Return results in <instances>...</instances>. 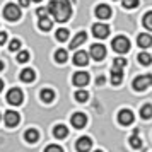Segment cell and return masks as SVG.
Segmentation results:
<instances>
[{
    "label": "cell",
    "instance_id": "cell-29",
    "mask_svg": "<svg viewBox=\"0 0 152 152\" xmlns=\"http://www.w3.org/2000/svg\"><path fill=\"white\" fill-rule=\"evenodd\" d=\"M28 60H29V53L26 51V50H22V51L17 53V62L19 63H26Z\"/></svg>",
    "mask_w": 152,
    "mask_h": 152
},
{
    "label": "cell",
    "instance_id": "cell-39",
    "mask_svg": "<svg viewBox=\"0 0 152 152\" xmlns=\"http://www.w3.org/2000/svg\"><path fill=\"white\" fill-rule=\"evenodd\" d=\"M4 89V80H2V79H0V91Z\"/></svg>",
    "mask_w": 152,
    "mask_h": 152
},
{
    "label": "cell",
    "instance_id": "cell-19",
    "mask_svg": "<svg viewBox=\"0 0 152 152\" xmlns=\"http://www.w3.org/2000/svg\"><path fill=\"white\" fill-rule=\"evenodd\" d=\"M34 79H36V74H34L33 69H24L21 72V80L22 82H33Z\"/></svg>",
    "mask_w": 152,
    "mask_h": 152
},
{
    "label": "cell",
    "instance_id": "cell-12",
    "mask_svg": "<svg viewBox=\"0 0 152 152\" xmlns=\"http://www.w3.org/2000/svg\"><path fill=\"white\" fill-rule=\"evenodd\" d=\"M74 63L79 65V67L87 65V63H89V53H86V51H77L75 55H74Z\"/></svg>",
    "mask_w": 152,
    "mask_h": 152
},
{
    "label": "cell",
    "instance_id": "cell-35",
    "mask_svg": "<svg viewBox=\"0 0 152 152\" xmlns=\"http://www.w3.org/2000/svg\"><path fill=\"white\" fill-rule=\"evenodd\" d=\"M5 41H7V33L5 31H0V45H4Z\"/></svg>",
    "mask_w": 152,
    "mask_h": 152
},
{
    "label": "cell",
    "instance_id": "cell-37",
    "mask_svg": "<svg viewBox=\"0 0 152 152\" xmlns=\"http://www.w3.org/2000/svg\"><path fill=\"white\" fill-rule=\"evenodd\" d=\"M19 5H21V7H28V5H29V0H19Z\"/></svg>",
    "mask_w": 152,
    "mask_h": 152
},
{
    "label": "cell",
    "instance_id": "cell-16",
    "mask_svg": "<svg viewBox=\"0 0 152 152\" xmlns=\"http://www.w3.org/2000/svg\"><path fill=\"white\" fill-rule=\"evenodd\" d=\"M96 15L99 17V19H110L111 17V9H110V5H97L96 7Z\"/></svg>",
    "mask_w": 152,
    "mask_h": 152
},
{
    "label": "cell",
    "instance_id": "cell-28",
    "mask_svg": "<svg viewBox=\"0 0 152 152\" xmlns=\"http://www.w3.org/2000/svg\"><path fill=\"white\" fill-rule=\"evenodd\" d=\"M75 99L79 101V103H86V101L89 99L87 91H77V92H75Z\"/></svg>",
    "mask_w": 152,
    "mask_h": 152
},
{
    "label": "cell",
    "instance_id": "cell-15",
    "mask_svg": "<svg viewBox=\"0 0 152 152\" xmlns=\"http://www.w3.org/2000/svg\"><path fill=\"white\" fill-rule=\"evenodd\" d=\"M86 39H87V34H86V33H77L75 36H74V39H72V41H70V50H75V48H79V46H80V45H82L84 41H86Z\"/></svg>",
    "mask_w": 152,
    "mask_h": 152
},
{
    "label": "cell",
    "instance_id": "cell-5",
    "mask_svg": "<svg viewBox=\"0 0 152 152\" xmlns=\"http://www.w3.org/2000/svg\"><path fill=\"white\" fill-rule=\"evenodd\" d=\"M22 99H24V96H22V91L17 89V87H14V89H10L7 92V101L10 104H14V106H19V104L22 103Z\"/></svg>",
    "mask_w": 152,
    "mask_h": 152
},
{
    "label": "cell",
    "instance_id": "cell-8",
    "mask_svg": "<svg viewBox=\"0 0 152 152\" xmlns=\"http://www.w3.org/2000/svg\"><path fill=\"white\" fill-rule=\"evenodd\" d=\"M91 147H92V140L89 137H80L75 142V149L77 152H89Z\"/></svg>",
    "mask_w": 152,
    "mask_h": 152
},
{
    "label": "cell",
    "instance_id": "cell-20",
    "mask_svg": "<svg viewBox=\"0 0 152 152\" xmlns=\"http://www.w3.org/2000/svg\"><path fill=\"white\" fill-rule=\"evenodd\" d=\"M53 135L56 138H65L69 135V128L65 126V125H56L55 128H53Z\"/></svg>",
    "mask_w": 152,
    "mask_h": 152
},
{
    "label": "cell",
    "instance_id": "cell-23",
    "mask_svg": "<svg viewBox=\"0 0 152 152\" xmlns=\"http://www.w3.org/2000/svg\"><path fill=\"white\" fill-rule=\"evenodd\" d=\"M39 29H41V31H50V29H51V19H50L48 15L39 17Z\"/></svg>",
    "mask_w": 152,
    "mask_h": 152
},
{
    "label": "cell",
    "instance_id": "cell-22",
    "mask_svg": "<svg viewBox=\"0 0 152 152\" xmlns=\"http://www.w3.org/2000/svg\"><path fill=\"white\" fill-rule=\"evenodd\" d=\"M130 145L133 147V149H140V147H142V140H140V137H138V130L137 128L133 130V135L130 137Z\"/></svg>",
    "mask_w": 152,
    "mask_h": 152
},
{
    "label": "cell",
    "instance_id": "cell-24",
    "mask_svg": "<svg viewBox=\"0 0 152 152\" xmlns=\"http://www.w3.org/2000/svg\"><path fill=\"white\" fill-rule=\"evenodd\" d=\"M67 58H69V55H67V51H65V50H56V51H55V60L58 63H65V62H67Z\"/></svg>",
    "mask_w": 152,
    "mask_h": 152
},
{
    "label": "cell",
    "instance_id": "cell-3",
    "mask_svg": "<svg viewBox=\"0 0 152 152\" xmlns=\"http://www.w3.org/2000/svg\"><path fill=\"white\" fill-rule=\"evenodd\" d=\"M4 17L7 21H19L21 19V10L15 4H7L4 9Z\"/></svg>",
    "mask_w": 152,
    "mask_h": 152
},
{
    "label": "cell",
    "instance_id": "cell-32",
    "mask_svg": "<svg viewBox=\"0 0 152 152\" xmlns=\"http://www.w3.org/2000/svg\"><path fill=\"white\" fill-rule=\"evenodd\" d=\"M137 5H138V0H123L125 9H135Z\"/></svg>",
    "mask_w": 152,
    "mask_h": 152
},
{
    "label": "cell",
    "instance_id": "cell-41",
    "mask_svg": "<svg viewBox=\"0 0 152 152\" xmlns=\"http://www.w3.org/2000/svg\"><path fill=\"white\" fill-rule=\"evenodd\" d=\"M33 2H41V0H33Z\"/></svg>",
    "mask_w": 152,
    "mask_h": 152
},
{
    "label": "cell",
    "instance_id": "cell-40",
    "mask_svg": "<svg viewBox=\"0 0 152 152\" xmlns=\"http://www.w3.org/2000/svg\"><path fill=\"white\" fill-rule=\"evenodd\" d=\"M0 70H4V62L0 60Z\"/></svg>",
    "mask_w": 152,
    "mask_h": 152
},
{
    "label": "cell",
    "instance_id": "cell-43",
    "mask_svg": "<svg viewBox=\"0 0 152 152\" xmlns=\"http://www.w3.org/2000/svg\"><path fill=\"white\" fill-rule=\"evenodd\" d=\"M0 118H2V115H0Z\"/></svg>",
    "mask_w": 152,
    "mask_h": 152
},
{
    "label": "cell",
    "instance_id": "cell-38",
    "mask_svg": "<svg viewBox=\"0 0 152 152\" xmlns=\"http://www.w3.org/2000/svg\"><path fill=\"white\" fill-rule=\"evenodd\" d=\"M96 82H97V86H99V84H104V77H103V75H101V77H97V80H96Z\"/></svg>",
    "mask_w": 152,
    "mask_h": 152
},
{
    "label": "cell",
    "instance_id": "cell-4",
    "mask_svg": "<svg viewBox=\"0 0 152 152\" xmlns=\"http://www.w3.org/2000/svg\"><path fill=\"white\" fill-rule=\"evenodd\" d=\"M149 86H152V75L151 74H145V75H140L133 80V89L135 91H145Z\"/></svg>",
    "mask_w": 152,
    "mask_h": 152
},
{
    "label": "cell",
    "instance_id": "cell-18",
    "mask_svg": "<svg viewBox=\"0 0 152 152\" xmlns=\"http://www.w3.org/2000/svg\"><path fill=\"white\" fill-rule=\"evenodd\" d=\"M24 138H26V142H29V144H36L38 138H39V133H38V130H34V128H29V130H26V133H24Z\"/></svg>",
    "mask_w": 152,
    "mask_h": 152
},
{
    "label": "cell",
    "instance_id": "cell-13",
    "mask_svg": "<svg viewBox=\"0 0 152 152\" xmlns=\"http://www.w3.org/2000/svg\"><path fill=\"white\" fill-rule=\"evenodd\" d=\"M121 80H123V69L113 67L111 69V82H113V86H120Z\"/></svg>",
    "mask_w": 152,
    "mask_h": 152
},
{
    "label": "cell",
    "instance_id": "cell-33",
    "mask_svg": "<svg viewBox=\"0 0 152 152\" xmlns=\"http://www.w3.org/2000/svg\"><path fill=\"white\" fill-rule=\"evenodd\" d=\"M125 65H126V60L125 58H115V62H113V67H118V69H123Z\"/></svg>",
    "mask_w": 152,
    "mask_h": 152
},
{
    "label": "cell",
    "instance_id": "cell-34",
    "mask_svg": "<svg viewBox=\"0 0 152 152\" xmlns=\"http://www.w3.org/2000/svg\"><path fill=\"white\" fill-rule=\"evenodd\" d=\"M45 152H63V149L58 147V145H48V147L45 149Z\"/></svg>",
    "mask_w": 152,
    "mask_h": 152
},
{
    "label": "cell",
    "instance_id": "cell-17",
    "mask_svg": "<svg viewBox=\"0 0 152 152\" xmlns=\"http://www.w3.org/2000/svg\"><path fill=\"white\" fill-rule=\"evenodd\" d=\"M137 43L140 48H149V46H152V36L151 34H138Z\"/></svg>",
    "mask_w": 152,
    "mask_h": 152
},
{
    "label": "cell",
    "instance_id": "cell-42",
    "mask_svg": "<svg viewBox=\"0 0 152 152\" xmlns=\"http://www.w3.org/2000/svg\"><path fill=\"white\" fill-rule=\"evenodd\" d=\"M94 152H103V151H94Z\"/></svg>",
    "mask_w": 152,
    "mask_h": 152
},
{
    "label": "cell",
    "instance_id": "cell-9",
    "mask_svg": "<svg viewBox=\"0 0 152 152\" xmlns=\"http://www.w3.org/2000/svg\"><path fill=\"white\" fill-rule=\"evenodd\" d=\"M89 55L92 56L94 60L99 62V60H103L104 56H106V48H104L103 45H92V46H91V53Z\"/></svg>",
    "mask_w": 152,
    "mask_h": 152
},
{
    "label": "cell",
    "instance_id": "cell-25",
    "mask_svg": "<svg viewBox=\"0 0 152 152\" xmlns=\"http://www.w3.org/2000/svg\"><path fill=\"white\" fill-rule=\"evenodd\" d=\"M138 62L142 63V65H151L152 55H151V53H147V51H142V53L138 55Z\"/></svg>",
    "mask_w": 152,
    "mask_h": 152
},
{
    "label": "cell",
    "instance_id": "cell-27",
    "mask_svg": "<svg viewBox=\"0 0 152 152\" xmlns=\"http://www.w3.org/2000/svg\"><path fill=\"white\" fill-rule=\"evenodd\" d=\"M56 39H58V41H67V38H69V31H67V29L65 28H62V29H58V31H56Z\"/></svg>",
    "mask_w": 152,
    "mask_h": 152
},
{
    "label": "cell",
    "instance_id": "cell-36",
    "mask_svg": "<svg viewBox=\"0 0 152 152\" xmlns=\"http://www.w3.org/2000/svg\"><path fill=\"white\" fill-rule=\"evenodd\" d=\"M36 14L39 15V17H43V15H48V9H38V10H36Z\"/></svg>",
    "mask_w": 152,
    "mask_h": 152
},
{
    "label": "cell",
    "instance_id": "cell-14",
    "mask_svg": "<svg viewBox=\"0 0 152 152\" xmlns=\"http://www.w3.org/2000/svg\"><path fill=\"white\" fill-rule=\"evenodd\" d=\"M86 123H87V118H86L84 113H75V115H72V125H74L75 128H82V126H86Z\"/></svg>",
    "mask_w": 152,
    "mask_h": 152
},
{
    "label": "cell",
    "instance_id": "cell-30",
    "mask_svg": "<svg viewBox=\"0 0 152 152\" xmlns=\"http://www.w3.org/2000/svg\"><path fill=\"white\" fill-rule=\"evenodd\" d=\"M144 26L149 31H152V12H147V14L144 15Z\"/></svg>",
    "mask_w": 152,
    "mask_h": 152
},
{
    "label": "cell",
    "instance_id": "cell-10",
    "mask_svg": "<svg viewBox=\"0 0 152 152\" xmlns=\"http://www.w3.org/2000/svg\"><path fill=\"white\" fill-rule=\"evenodd\" d=\"M118 121L121 125H132L133 123V113H132L130 110H121L120 113H118Z\"/></svg>",
    "mask_w": 152,
    "mask_h": 152
},
{
    "label": "cell",
    "instance_id": "cell-7",
    "mask_svg": "<svg viewBox=\"0 0 152 152\" xmlns=\"http://www.w3.org/2000/svg\"><path fill=\"white\" fill-rule=\"evenodd\" d=\"M4 120H5V125L7 126H15V125H19L21 121V116H19V113H15V111H5V115H4Z\"/></svg>",
    "mask_w": 152,
    "mask_h": 152
},
{
    "label": "cell",
    "instance_id": "cell-1",
    "mask_svg": "<svg viewBox=\"0 0 152 152\" xmlns=\"http://www.w3.org/2000/svg\"><path fill=\"white\" fill-rule=\"evenodd\" d=\"M46 9H48V14H53L55 21L58 22L69 21L72 15V5L69 0H51Z\"/></svg>",
    "mask_w": 152,
    "mask_h": 152
},
{
    "label": "cell",
    "instance_id": "cell-11",
    "mask_svg": "<svg viewBox=\"0 0 152 152\" xmlns=\"http://www.w3.org/2000/svg\"><path fill=\"white\" fill-rule=\"evenodd\" d=\"M74 84H75L77 87L87 86L89 84V74L87 72H77L75 75H74Z\"/></svg>",
    "mask_w": 152,
    "mask_h": 152
},
{
    "label": "cell",
    "instance_id": "cell-2",
    "mask_svg": "<svg viewBox=\"0 0 152 152\" xmlns=\"http://www.w3.org/2000/svg\"><path fill=\"white\" fill-rule=\"evenodd\" d=\"M111 46H113V50H115L116 53H126V51L130 50V41H128V38H125V36H116V38L111 41Z\"/></svg>",
    "mask_w": 152,
    "mask_h": 152
},
{
    "label": "cell",
    "instance_id": "cell-26",
    "mask_svg": "<svg viewBox=\"0 0 152 152\" xmlns=\"http://www.w3.org/2000/svg\"><path fill=\"white\" fill-rule=\"evenodd\" d=\"M140 116L144 118V120H149L152 116V106L151 104H144L142 106V110H140Z\"/></svg>",
    "mask_w": 152,
    "mask_h": 152
},
{
    "label": "cell",
    "instance_id": "cell-6",
    "mask_svg": "<svg viewBox=\"0 0 152 152\" xmlns=\"http://www.w3.org/2000/svg\"><path fill=\"white\" fill-rule=\"evenodd\" d=\"M92 34L96 36L97 39H104V38H108V34H110V28L106 26V24H94L92 26Z\"/></svg>",
    "mask_w": 152,
    "mask_h": 152
},
{
    "label": "cell",
    "instance_id": "cell-21",
    "mask_svg": "<svg viewBox=\"0 0 152 152\" xmlns=\"http://www.w3.org/2000/svg\"><path fill=\"white\" fill-rule=\"evenodd\" d=\"M39 96H41V101H43V103H51V101L55 99V92H53L51 89H43Z\"/></svg>",
    "mask_w": 152,
    "mask_h": 152
},
{
    "label": "cell",
    "instance_id": "cell-31",
    "mask_svg": "<svg viewBox=\"0 0 152 152\" xmlns=\"http://www.w3.org/2000/svg\"><path fill=\"white\" fill-rule=\"evenodd\" d=\"M9 50L10 51H19L21 50V41L19 39H12V41L9 43Z\"/></svg>",
    "mask_w": 152,
    "mask_h": 152
}]
</instances>
